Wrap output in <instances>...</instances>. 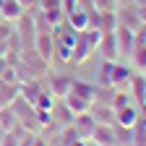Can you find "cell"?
I'll return each mask as SVG.
<instances>
[{"mask_svg": "<svg viewBox=\"0 0 146 146\" xmlns=\"http://www.w3.org/2000/svg\"><path fill=\"white\" fill-rule=\"evenodd\" d=\"M138 102H141V107H146V91H143V97H141Z\"/></svg>", "mask_w": 146, "mask_h": 146, "instance_id": "obj_28", "label": "cell"}, {"mask_svg": "<svg viewBox=\"0 0 146 146\" xmlns=\"http://www.w3.org/2000/svg\"><path fill=\"white\" fill-rule=\"evenodd\" d=\"M115 42H117V55H131L133 50V42H136V31H131L128 26H115Z\"/></svg>", "mask_w": 146, "mask_h": 146, "instance_id": "obj_1", "label": "cell"}, {"mask_svg": "<svg viewBox=\"0 0 146 146\" xmlns=\"http://www.w3.org/2000/svg\"><path fill=\"white\" fill-rule=\"evenodd\" d=\"M8 36H11L8 34V26H0V39H8Z\"/></svg>", "mask_w": 146, "mask_h": 146, "instance_id": "obj_27", "label": "cell"}, {"mask_svg": "<svg viewBox=\"0 0 146 146\" xmlns=\"http://www.w3.org/2000/svg\"><path fill=\"white\" fill-rule=\"evenodd\" d=\"M91 141L97 146H115V125L97 123L94 131H91Z\"/></svg>", "mask_w": 146, "mask_h": 146, "instance_id": "obj_2", "label": "cell"}, {"mask_svg": "<svg viewBox=\"0 0 146 146\" xmlns=\"http://www.w3.org/2000/svg\"><path fill=\"white\" fill-rule=\"evenodd\" d=\"M73 131L78 133V138H91V131H94V125H97V120L91 117L89 112H84V115H73Z\"/></svg>", "mask_w": 146, "mask_h": 146, "instance_id": "obj_4", "label": "cell"}, {"mask_svg": "<svg viewBox=\"0 0 146 146\" xmlns=\"http://www.w3.org/2000/svg\"><path fill=\"white\" fill-rule=\"evenodd\" d=\"M131 94H123V91H112V99H110V107L112 110H120V107H128L131 104Z\"/></svg>", "mask_w": 146, "mask_h": 146, "instance_id": "obj_21", "label": "cell"}, {"mask_svg": "<svg viewBox=\"0 0 146 146\" xmlns=\"http://www.w3.org/2000/svg\"><path fill=\"white\" fill-rule=\"evenodd\" d=\"M18 94H21V99H24V102H29V104L34 107L36 97H39V86H36L34 81H26V84L18 86Z\"/></svg>", "mask_w": 146, "mask_h": 146, "instance_id": "obj_17", "label": "cell"}, {"mask_svg": "<svg viewBox=\"0 0 146 146\" xmlns=\"http://www.w3.org/2000/svg\"><path fill=\"white\" fill-rule=\"evenodd\" d=\"M138 123L146 128V107H141V117H138Z\"/></svg>", "mask_w": 146, "mask_h": 146, "instance_id": "obj_26", "label": "cell"}, {"mask_svg": "<svg viewBox=\"0 0 146 146\" xmlns=\"http://www.w3.org/2000/svg\"><path fill=\"white\" fill-rule=\"evenodd\" d=\"M68 94H76V97H81L84 102L94 104L97 86H94V84H86V81H73V86H70V91H68ZM68 94H65V97H68Z\"/></svg>", "mask_w": 146, "mask_h": 146, "instance_id": "obj_8", "label": "cell"}, {"mask_svg": "<svg viewBox=\"0 0 146 146\" xmlns=\"http://www.w3.org/2000/svg\"><path fill=\"white\" fill-rule=\"evenodd\" d=\"M70 86H73V78L70 76H65V73H55V76L50 78V89H52V97H65L68 91H70Z\"/></svg>", "mask_w": 146, "mask_h": 146, "instance_id": "obj_7", "label": "cell"}, {"mask_svg": "<svg viewBox=\"0 0 146 146\" xmlns=\"http://www.w3.org/2000/svg\"><path fill=\"white\" fill-rule=\"evenodd\" d=\"M58 52V60H63V63H73V47H68V44H63V42H58L55 39V50H52V55Z\"/></svg>", "mask_w": 146, "mask_h": 146, "instance_id": "obj_20", "label": "cell"}, {"mask_svg": "<svg viewBox=\"0 0 146 146\" xmlns=\"http://www.w3.org/2000/svg\"><path fill=\"white\" fill-rule=\"evenodd\" d=\"M112 60H104L102 65H99V70H97V86H102V89H112Z\"/></svg>", "mask_w": 146, "mask_h": 146, "instance_id": "obj_15", "label": "cell"}, {"mask_svg": "<svg viewBox=\"0 0 146 146\" xmlns=\"http://www.w3.org/2000/svg\"><path fill=\"white\" fill-rule=\"evenodd\" d=\"M131 60L141 73H146V42L138 34H136V42H133V50H131Z\"/></svg>", "mask_w": 146, "mask_h": 146, "instance_id": "obj_12", "label": "cell"}, {"mask_svg": "<svg viewBox=\"0 0 146 146\" xmlns=\"http://www.w3.org/2000/svg\"><path fill=\"white\" fill-rule=\"evenodd\" d=\"M21 16H24V5L18 0H3V8H0L3 21H21Z\"/></svg>", "mask_w": 146, "mask_h": 146, "instance_id": "obj_9", "label": "cell"}, {"mask_svg": "<svg viewBox=\"0 0 146 146\" xmlns=\"http://www.w3.org/2000/svg\"><path fill=\"white\" fill-rule=\"evenodd\" d=\"M18 128V115L13 112V107H0V133H8Z\"/></svg>", "mask_w": 146, "mask_h": 146, "instance_id": "obj_13", "label": "cell"}, {"mask_svg": "<svg viewBox=\"0 0 146 146\" xmlns=\"http://www.w3.org/2000/svg\"><path fill=\"white\" fill-rule=\"evenodd\" d=\"M138 117H141V112H138L133 104L115 110V125H120V128H133L138 123Z\"/></svg>", "mask_w": 146, "mask_h": 146, "instance_id": "obj_5", "label": "cell"}, {"mask_svg": "<svg viewBox=\"0 0 146 146\" xmlns=\"http://www.w3.org/2000/svg\"><path fill=\"white\" fill-rule=\"evenodd\" d=\"M128 81H131V68L115 63V65H112V89L120 86V84H128Z\"/></svg>", "mask_w": 146, "mask_h": 146, "instance_id": "obj_18", "label": "cell"}, {"mask_svg": "<svg viewBox=\"0 0 146 146\" xmlns=\"http://www.w3.org/2000/svg\"><path fill=\"white\" fill-rule=\"evenodd\" d=\"M97 13H117V0H94Z\"/></svg>", "mask_w": 146, "mask_h": 146, "instance_id": "obj_22", "label": "cell"}, {"mask_svg": "<svg viewBox=\"0 0 146 146\" xmlns=\"http://www.w3.org/2000/svg\"><path fill=\"white\" fill-rule=\"evenodd\" d=\"M65 21H68L70 29H76V31H86V29H89V13L76 8V11H70V13L65 16Z\"/></svg>", "mask_w": 146, "mask_h": 146, "instance_id": "obj_14", "label": "cell"}, {"mask_svg": "<svg viewBox=\"0 0 146 146\" xmlns=\"http://www.w3.org/2000/svg\"><path fill=\"white\" fill-rule=\"evenodd\" d=\"M34 50L42 60H50L52 58V50H55V36L52 34H36L34 36Z\"/></svg>", "mask_w": 146, "mask_h": 146, "instance_id": "obj_6", "label": "cell"}, {"mask_svg": "<svg viewBox=\"0 0 146 146\" xmlns=\"http://www.w3.org/2000/svg\"><path fill=\"white\" fill-rule=\"evenodd\" d=\"M136 13H138V24L146 26V5H136Z\"/></svg>", "mask_w": 146, "mask_h": 146, "instance_id": "obj_23", "label": "cell"}, {"mask_svg": "<svg viewBox=\"0 0 146 146\" xmlns=\"http://www.w3.org/2000/svg\"><path fill=\"white\" fill-rule=\"evenodd\" d=\"M97 50H102L104 52V60H112V63H117V42H115V34L112 31H107V34H102V42H99V47Z\"/></svg>", "mask_w": 146, "mask_h": 146, "instance_id": "obj_10", "label": "cell"}, {"mask_svg": "<svg viewBox=\"0 0 146 146\" xmlns=\"http://www.w3.org/2000/svg\"><path fill=\"white\" fill-rule=\"evenodd\" d=\"M68 146H86V138H73Z\"/></svg>", "mask_w": 146, "mask_h": 146, "instance_id": "obj_25", "label": "cell"}, {"mask_svg": "<svg viewBox=\"0 0 146 146\" xmlns=\"http://www.w3.org/2000/svg\"><path fill=\"white\" fill-rule=\"evenodd\" d=\"M55 107V97H52V91H39V97H36V102H34V110H50Z\"/></svg>", "mask_w": 146, "mask_h": 146, "instance_id": "obj_19", "label": "cell"}, {"mask_svg": "<svg viewBox=\"0 0 146 146\" xmlns=\"http://www.w3.org/2000/svg\"><path fill=\"white\" fill-rule=\"evenodd\" d=\"M91 52H94V47H91L86 31H78V39H76V44H73V63H76V65L86 63V58Z\"/></svg>", "mask_w": 146, "mask_h": 146, "instance_id": "obj_3", "label": "cell"}, {"mask_svg": "<svg viewBox=\"0 0 146 146\" xmlns=\"http://www.w3.org/2000/svg\"><path fill=\"white\" fill-rule=\"evenodd\" d=\"M133 3H136V5H146V0H133Z\"/></svg>", "mask_w": 146, "mask_h": 146, "instance_id": "obj_29", "label": "cell"}, {"mask_svg": "<svg viewBox=\"0 0 146 146\" xmlns=\"http://www.w3.org/2000/svg\"><path fill=\"white\" fill-rule=\"evenodd\" d=\"M0 8H3V0H0Z\"/></svg>", "mask_w": 146, "mask_h": 146, "instance_id": "obj_30", "label": "cell"}, {"mask_svg": "<svg viewBox=\"0 0 146 146\" xmlns=\"http://www.w3.org/2000/svg\"><path fill=\"white\" fill-rule=\"evenodd\" d=\"M117 16V24L120 26H128V29H131V31H138V13H136V3L133 5H128V8H123L120 13H115Z\"/></svg>", "mask_w": 146, "mask_h": 146, "instance_id": "obj_11", "label": "cell"}, {"mask_svg": "<svg viewBox=\"0 0 146 146\" xmlns=\"http://www.w3.org/2000/svg\"><path fill=\"white\" fill-rule=\"evenodd\" d=\"M18 3L24 5V11H29V8H34L36 3H39V0H18Z\"/></svg>", "mask_w": 146, "mask_h": 146, "instance_id": "obj_24", "label": "cell"}, {"mask_svg": "<svg viewBox=\"0 0 146 146\" xmlns=\"http://www.w3.org/2000/svg\"><path fill=\"white\" fill-rule=\"evenodd\" d=\"M63 102H65V107L70 110L73 115H84V112H89V110H91V104H89V102H84V99H81V97H76V94L63 97Z\"/></svg>", "mask_w": 146, "mask_h": 146, "instance_id": "obj_16", "label": "cell"}]
</instances>
